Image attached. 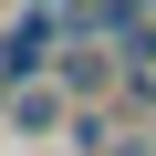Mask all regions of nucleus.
I'll list each match as a JSON object with an SVG mask.
<instances>
[{"label": "nucleus", "instance_id": "1", "mask_svg": "<svg viewBox=\"0 0 156 156\" xmlns=\"http://www.w3.org/2000/svg\"><path fill=\"white\" fill-rule=\"evenodd\" d=\"M0 115H11V135H73V94L52 83V73H42V83H11Z\"/></svg>", "mask_w": 156, "mask_h": 156}, {"label": "nucleus", "instance_id": "2", "mask_svg": "<svg viewBox=\"0 0 156 156\" xmlns=\"http://www.w3.org/2000/svg\"><path fill=\"white\" fill-rule=\"evenodd\" d=\"M73 146L83 156H156V135L125 125V115H73Z\"/></svg>", "mask_w": 156, "mask_h": 156}]
</instances>
